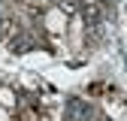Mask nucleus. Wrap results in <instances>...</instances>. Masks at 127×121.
<instances>
[{"label":"nucleus","instance_id":"f257e3e1","mask_svg":"<svg viewBox=\"0 0 127 121\" xmlns=\"http://www.w3.org/2000/svg\"><path fill=\"white\" fill-rule=\"evenodd\" d=\"M88 115H91V109H88L85 103L70 100V118H73V121H79V118H88Z\"/></svg>","mask_w":127,"mask_h":121},{"label":"nucleus","instance_id":"7ed1b4c3","mask_svg":"<svg viewBox=\"0 0 127 121\" xmlns=\"http://www.w3.org/2000/svg\"><path fill=\"white\" fill-rule=\"evenodd\" d=\"M6 30H9V21H6V15H0V36H3Z\"/></svg>","mask_w":127,"mask_h":121},{"label":"nucleus","instance_id":"f03ea898","mask_svg":"<svg viewBox=\"0 0 127 121\" xmlns=\"http://www.w3.org/2000/svg\"><path fill=\"white\" fill-rule=\"evenodd\" d=\"M30 45H33V42L24 36V39H18V42H12V52H24V49H30Z\"/></svg>","mask_w":127,"mask_h":121},{"label":"nucleus","instance_id":"20e7f679","mask_svg":"<svg viewBox=\"0 0 127 121\" xmlns=\"http://www.w3.org/2000/svg\"><path fill=\"white\" fill-rule=\"evenodd\" d=\"M0 15H6V12H3V3H0Z\"/></svg>","mask_w":127,"mask_h":121}]
</instances>
